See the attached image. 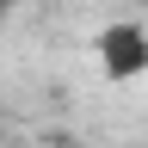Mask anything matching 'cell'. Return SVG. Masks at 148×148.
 I'll return each mask as SVG.
<instances>
[{"label": "cell", "instance_id": "obj_1", "mask_svg": "<svg viewBox=\"0 0 148 148\" xmlns=\"http://www.w3.org/2000/svg\"><path fill=\"white\" fill-rule=\"evenodd\" d=\"M92 56H99V74L105 80H142L148 74V31L136 18H117L92 37Z\"/></svg>", "mask_w": 148, "mask_h": 148}, {"label": "cell", "instance_id": "obj_2", "mask_svg": "<svg viewBox=\"0 0 148 148\" xmlns=\"http://www.w3.org/2000/svg\"><path fill=\"white\" fill-rule=\"evenodd\" d=\"M6 12H12V0H0V25H6Z\"/></svg>", "mask_w": 148, "mask_h": 148}]
</instances>
